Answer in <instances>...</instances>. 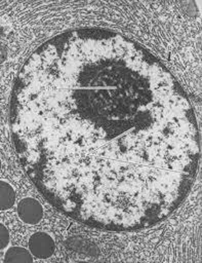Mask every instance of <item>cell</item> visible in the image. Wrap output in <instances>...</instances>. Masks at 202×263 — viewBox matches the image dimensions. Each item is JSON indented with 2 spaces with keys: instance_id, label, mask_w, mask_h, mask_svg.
I'll return each instance as SVG.
<instances>
[{
  "instance_id": "obj_1",
  "label": "cell",
  "mask_w": 202,
  "mask_h": 263,
  "mask_svg": "<svg viewBox=\"0 0 202 263\" xmlns=\"http://www.w3.org/2000/svg\"><path fill=\"white\" fill-rule=\"evenodd\" d=\"M29 249L38 258H48L54 251V241L45 232H36L29 239Z\"/></svg>"
},
{
  "instance_id": "obj_3",
  "label": "cell",
  "mask_w": 202,
  "mask_h": 263,
  "mask_svg": "<svg viewBox=\"0 0 202 263\" xmlns=\"http://www.w3.org/2000/svg\"><path fill=\"white\" fill-rule=\"evenodd\" d=\"M33 258L31 256V254L28 252V250L21 248V247H12L10 248L6 254H5V258H4V262L8 263V262H32Z\"/></svg>"
},
{
  "instance_id": "obj_5",
  "label": "cell",
  "mask_w": 202,
  "mask_h": 263,
  "mask_svg": "<svg viewBox=\"0 0 202 263\" xmlns=\"http://www.w3.org/2000/svg\"><path fill=\"white\" fill-rule=\"evenodd\" d=\"M0 247L1 249L5 248L9 241V233H8V230L6 229V227L3 225V224H0Z\"/></svg>"
},
{
  "instance_id": "obj_2",
  "label": "cell",
  "mask_w": 202,
  "mask_h": 263,
  "mask_svg": "<svg viewBox=\"0 0 202 263\" xmlns=\"http://www.w3.org/2000/svg\"><path fill=\"white\" fill-rule=\"evenodd\" d=\"M17 213L19 218L28 224L38 223L43 216L42 205L35 198L27 197L19 201L17 205Z\"/></svg>"
},
{
  "instance_id": "obj_4",
  "label": "cell",
  "mask_w": 202,
  "mask_h": 263,
  "mask_svg": "<svg viewBox=\"0 0 202 263\" xmlns=\"http://www.w3.org/2000/svg\"><path fill=\"white\" fill-rule=\"evenodd\" d=\"M1 187H0V191H1V210H7L10 206H12V204L14 203L15 200V193L13 188L11 187L10 184H8L5 181H1Z\"/></svg>"
}]
</instances>
